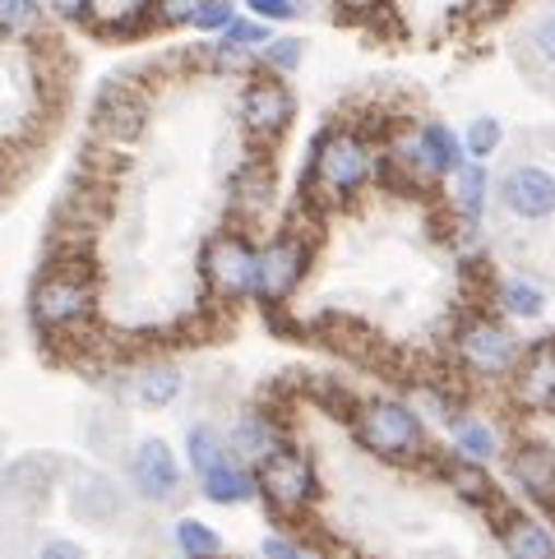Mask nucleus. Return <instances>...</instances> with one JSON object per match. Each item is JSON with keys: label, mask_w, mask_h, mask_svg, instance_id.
Listing matches in <instances>:
<instances>
[{"label": "nucleus", "mask_w": 555, "mask_h": 559, "mask_svg": "<svg viewBox=\"0 0 555 559\" xmlns=\"http://www.w3.org/2000/svg\"><path fill=\"white\" fill-rule=\"evenodd\" d=\"M66 509L84 527H116L130 513V486L103 467H74L66 472Z\"/></svg>", "instance_id": "9b49d317"}, {"label": "nucleus", "mask_w": 555, "mask_h": 559, "mask_svg": "<svg viewBox=\"0 0 555 559\" xmlns=\"http://www.w3.org/2000/svg\"><path fill=\"white\" fill-rule=\"evenodd\" d=\"M463 163H468L463 134H453L445 121H422V126H412L408 134L393 139L380 171H399L408 181L435 186V181H449Z\"/></svg>", "instance_id": "20e7f679"}, {"label": "nucleus", "mask_w": 555, "mask_h": 559, "mask_svg": "<svg viewBox=\"0 0 555 559\" xmlns=\"http://www.w3.org/2000/svg\"><path fill=\"white\" fill-rule=\"evenodd\" d=\"M449 186H453V213H459V223H477L482 227V217H486V209H491V171H486V163H468L449 176Z\"/></svg>", "instance_id": "b1692460"}, {"label": "nucleus", "mask_w": 555, "mask_h": 559, "mask_svg": "<svg viewBox=\"0 0 555 559\" xmlns=\"http://www.w3.org/2000/svg\"><path fill=\"white\" fill-rule=\"evenodd\" d=\"M204 5L209 0H149L144 14H149V24H157V28H190Z\"/></svg>", "instance_id": "7c9ffc66"}, {"label": "nucleus", "mask_w": 555, "mask_h": 559, "mask_svg": "<svg viewBox=\"0 0 555 559\" xmlns=\"http://www.w3.org/2000/svg\"><path fill=\"white\" fill-rule=\"evenodd\" d=\"M241 5H246V14L264 19V24H292V19L306 14L296 0H241Z\"/></svg>", "instance_id": "72a5a7b5"}, {"label": "nucleus", "mask_w": 555, "mask_h": 559, "mask_svg": "<svg viewBox=\"0 0 555 559\" xmlns=\"http://www.w3.org/2000/svg\"><path fill=\"white\" fill-rule=\"evenodd\" d=\"M61 457L56 453H24L14 457V463L0 467V481H5V504H19V509H37L47 504V499L56 495V486H61Z\"/></svg>", "instance_id": "2eb2a0df"}, {"label": "nucleus", "mask_w": 555, "mask_h": 559, "mask_svg": "<svg viewBox=\"0 0 555 559\" xmlns=\"http://www.w3.org/2000/svg\"><path fill=\"white\" fill-rule=\"evenodd\" d=\"M509 476L532 504L555 509V449L542 439H519L509 449Z\"/></svg>", "instance_id": "a211bd4d"}, {"label": "nucleus", "mask_w": 555, "mask_h": 559, "mask_svg": "<svg viewBox=\"0 0 555 559\" xmlns=\"http://www.w3.org/2000/svg\"><path fill=\"white\" fill-rule=\"evenodd\" d=\"M28 559H88V550L74 542V536H43V542L33 546Z\"/></svg>", "instance_id": "c9c22d12"}, {"label": "nucleus", "mask_w": 555, "mask_h": 559, "mask_svg": "<svg viewBox=\"0 0 555 559\" xmlns=\"http://www.w3.org/2000/svg\"><path fill=\"white\" fill-rule=\"evenodd\" d=\"M453 361H459L472 379H509L513 366L523 356V343L513 337L509 324L491 314H468L459 329H453Z\"/></svg>", "instance_id": "0eeeda50"}, {"label": "nucleus", "mask_w": 555, "mask_h": 559, "mask_svg": "<svg viewBox=\"0 0 555 559\" xmlns=\"http://www.w3.org/2000/svg\"><path fill=\"white\" fill-rule=\"evenodd\" d=\"M0 504H5V481H0Z\"/></svg>", "instance_id": "79ce46f5"}, {"label": "nucleus", "mask_w": 555, "mask_h": 559, "mask_svg": "<svg viewBox=\"0 0 555 559\" xmlns=\"http://www.w3.org/2000/svg\"><path fill=\"white\" fill-rule=\"evenodd\" d=\"M236 14H241V10H236L232 0H209V5L200 10V19H194L190 28H200V33H209V37H223V33L236 24Z\"/></svg>", "instance_id": "473e14b6"}, {"label": "nucleus", "mask_w": 555, "mask_h": 559, "mask_svg": "<svg viewBox=\"0 0 555 559\" xmlns=\"http://www.w3.org/2000/svg\"><path fill=\"white\" fill-rule=\"evenodd\" d=\"M93 126H97V134H103L107 144H130V139H139L144 126H149V93L139 84H130L126 74L107 79V84L97 88Z\"/></svg>", "instance_id": "f8f14e48"}, {"label": "nucleus", "mask_w": 555, "mask_h": 559, "mask_svg": "<svg viewBox=\"0 0 555 559\" xmlns=\"http://www.w3.org/2000/svg\"><path fill=\"white\" fill-rule=\"evenodd\" d=\"M47 14L56 19H66V24H93V14H97V0H43Z\"/></svg>", "instance_id": "e433bc0d"}, {"label": "nucleus", "mask_w": 555, "mask_h": 559, "mask_svg": "<svg viewBox=\"0 0 555 559\" xmlns=\"http://www.w3.org/2000/svg\"><path fill=\"white\" fill-rule=\"evenodd\" d=\"M181 457H186V472L200 481L204 472H213L217 463H227V457H236L232 453V444H227V430L223 426H213V421H190V430H186V444H181Z\"/></svg>", "instance_id": "393cba45"}, {"label": "nucleus", "mask_w": 555, "mask_h": 559, "mask_svg": "<svg viewBox=\"0 0 555 559\" xmlns=\"http://www.w3.org/2000/svg\"><path fill=\"white\" fill-rule=\"evenodd\" d=\"M126 486L139 504H153V509L176 504L186 490V463L176 457V449L163 435H144L126 449Z\"/></svg>", "instance_id": "1a4fd4ad"}, {"label": "nucleus", "mask_w": 555, "mask_h": 559, "mask_svg": "<svg viewBox=\"0 0 555 559\" xmlns=\"http://www.w3.org/2000/svg\"><path fill=\"white\" fill-rule=\"evenodd\" d=\"M172 546L181 559H217L223 555V532L209 527L204 518H176L172 523Z\"/></svg>", "instance_id": "cd10ccee"}, {"label": "nucleus", "mask_w": 555, "mask_h": 559, "mask_svg": "<svg viewBox=\"0 0 555 559\" xmlns=\"http://www.w3.org/2000/svg\"><path fill=\"white\" fill-rule=\"evenodd\" d=\"M116 393H121L130 407L167 412V407H176L186 397V374H181V366H172V361H134L121 374Z\"/></svg>", "instance_id": "4468645a"}, {"label": "nucleus", "mask_w": 555, "mask_h": 559, "mask_svg": "<svg viewBox=\"0 0 555 559\" xmlns=\"http://www.w3.org/2000/svg\"><path fill=\"white\" fill-rule=\"evenodd\" d=\"M505 144V126L495 121V116H472L468 130H463V148L472 163H486V157H495Z\"/></svg>", "instance_id": "c756f323"}, {"label": "nucleus", "mask_w": 555, "mask_h": 559, "mask_svg": "<svg viewBox=\"0 0 555 559\" xmlns=\"http://www.w3.org/2000/svg\"><path fill=\"white\" fill-rule=\"evenodd\" d=\"M255 259H260V246L250 241L246 231H217L204 241L200 250V277H204V292L223 306H241L255 296Z\"/></svg>", "instance_id": "423d86ee"}, {"label": "nucleus", "mask_w": 555, "mask_h": 559, "mask_svg": "<svg viewBox=\"0 0 555 559\" xmlns=\"http://www.w3.org/2000/svg\"><path fill=\"white\" fill-rule=\"evenodd\" d=\"M227 444H232V453H236V463H246L250 472L264 463V457H273L283 444H292V435H287V426L278 421V416H269V412H241L236 421L227 426Z\"/></svg>", "instance_id": "dca6fc26"}, {"label": "nucleus", "mask_w": 555, "mask_h": 559, "mask_svg": "<svg viewBox=\"0 0 555 559\" xmlns=\"http://www.w3.org/2000/svg\"><path fill=\"white\" fill-rule=\"evenodd\" d=\"M47 33L43 0H0V37L5 43H37Z\"/></svg>", "instance_id": "bb28decb"}, {"label": "nucleus", "mask_w": 555, "mask_h": 559, "mask_svg": "<svg viewBox=\"0 0 555 559\" xmlns=\"http://www.w3.org/2000/svg\"><path fill=\"white\" fill-rule=\"evenodd\" d=\"M227 194H232V209L255 223V217H260L264 209H273V199H278L273 171L260 163V157H246V163L227 176Z\"/></svg>", "instance_id": "412c9836"}, {"label": "nucleus", "mask_w": 555, "mask_h": 559, "mask_svg": "<svg viewBox=\"0 0 555 559\" xmlns=\"http://www.w3.org/2000/svg\"><path fill=\"white\" fill-rule=\"evenodd\" d=\"M306 273H310V236L296 227L273 231L260 246V259H255V301L269 310L287 306L302 292Z\"/></svg>", "instance_id": "6e6552de"}, {"label": "nucleus", "mask_w": 555, "mask_h": 559, "mask_svg": "<svg viewBox=\"0 0 555 559\" xmlns=\"http://www.w3.org/2000/svg\"><path fill=\"white\" fill-rule=\"evenodd\" d=\"M495 532L509 559H555V532L532 513L519 509H495Z\"/></svg>", "instance_id": "aec40b11"}, {"label": "nucleus", "mask_w": 555, "mask_h": 559, "mask_svg": "<svg viewBox=\"0 0 555 559\" xmlns=\"http://www.w3.org/2000/svg\"><path fill=\"white\" fill-rule=\"evenodd\" d=\"M551 97H555V88H551Z\"/></svg>", "instance_id": "37998d69"}, {"label": "nucleus", "mask_w": 555, "mask_h": 559, "mask_svg": "<svg viewBox=\"0 0 555 559\" xmlns=\"http://www.w3.org/2000/svg\"><path fill=\"white\" fill-rule=\"evenodd\" d=\"M385 153L375 148L370 130L362 126H329L320 130L310 148V167H306V186L302 194L315 209L324 204H352L356 194H366L375 181H380Z\"/></svg>", "instance_id": "f257e3e1"}, {"label": "nucleus", "mask_w": 555, "mask_h": 559, "mask_svg": "<svg viewBox=\"0 0 555 559\" xmlns=\"http://www.w3.org/2000/svg\"><path fill=\"white\" fill-rule=\"evenodd\" d=\"M449 449L459 457H472V463H491V457H500L505 439L495 430L486 416H472V412H459L449 421Z\"/></svg>", "instance_id": "5701e85b"}, {"label": "nucleus", "mask_w": 555, "mask_h": 559, "mask_svg": "<svg viewBox=\"0 0 555 559\" xmlns=\"http://www.w3.org/2000/svg\"><path fill=\"white\" fill-rule=\"evenodd\" d=\"M232 47H246V51H260L273 43V24H264V19H255V14H236V24L223 33Z\"/></svg>", "instance_id": "2f4dec72"}, {"label": "nucleus", "mask_w": 555, "mask_h": 559, "mask_svg": "<svg viewBox=\"0 0 555 559\" xmlns=\"http://www.w3.org/2000/svg\"><path fill=\"white\" fill-rule=\"evenodd\" d=\"M352 439L362 444V453H370L375 463L389 467H416L430 457V439H426V421L408 397H362L352 407Z\"/></svg>", "instance_id": "7ed1b4c3"}, {"label": "nucleus", "mask_w": 555, "mask_h": 559, "mask_svg": "<svg viewBox=\"0 0 555 559\" xmlns=\"http://www.w3.org/2000/svg\"><path fill=\"white\" fill-rule=\"evenodd\" d=\"M495 306H500L509 319H542L546 314V287L532 283L523 273H505L495 283Z\"/></svg>", "instance_id": "a878e982"}, {"label": "nucleus", "mask_w": 555, "mask_h": 559, "mask_svg": "<svg viewBox=\"0 0 555 559\" xmlns=\"http://www.w3.org/2000/svg\"><path fill=\"white\" fill-rule=\"evenodd\" d=\"M28 319L47 343H79L97 324V283L88 259L66 254L33 277L28 292Z\"/></svg>", "instance_id": "f03ea898"}, {"label": "nucleus", "mask_w": 555, "mask_h": 559, "mask_svg": "<svg viewBox=\"0 0 555 559\" xmlns=\"http://www.w3.org/2000/svg\"><path fill=\"white\" fill-rule=\"evenodd\" d=\"M260 559H320V555H315L310 546H302L296 536H287V532H273L260 542Z\"/></svg>", "instance_id": "f704fd0d"}, {"label": "nucleus", "mask_w": 555, "mask_h": 559, "mask_svg": "<svg viewBox=\"0 0 555 559\" xmlns=\"http://www.w3.org/2000/svg\"><path fill=\"white\" fill-rule=\"evenodd\" d=\"M430 467L440 472V481L449 486V495H459L463 504L472 509H500V486H495V476L486 472V463H472V457H459V453H430Z\"/></svg>", "instance_id": "f3484780"}, {"label": "nucleus", "mask_w": 555, "mask_h": 559, "mask_svg": "<svg viewBox=\"0 0 555 559\" xmlns=\"http://www.w3.org/2000/svg\"><path fill=\"white\" fill-rule=\"evenodd\" d=\"M236 116H241V130L250 139L278 144L296 116V93L287 88V79H278V74H250L241 93H236Z\"/></svg>", "instance_id": "9d476101"}, {"label": "nucleus", "mask_w": 555, "mask_h": 559, "mask_svg": "<svg viewBox=\"0 0 555 559\" xmlns=\"http://www.w3.org/2000/svg\"><path fill=\"white\" fill-rule=\"evenodd\" d=\"M528 37H532V51H538L546 66H555V10H546L538 24H532Z\"/></svg>", "instance_id": "4c0bfd02"}, {"label": "nucleus", "mask_w": 555, "mask_h": 559, "mask_svg": "<svg viewBox=\"0 0 555 559\" xmlns=\"http://www.w3.org/2000/svg\"><path fill=\"white\" fill-rule=\"evenodd\" d=\"M513 397L532 412H555V343L523 347L519 366H513Z\"/></svg>", "instance_id": "6ab92c4d"}, {"label": "nucleus", "mask_w": 555, "mask_h": 559, "mask_svg": "<svg viewBox=\"0 0 555 559\" xmlns=\"http://www.w3.org/2000/svg\"><path fill=\"white\" fill-rule=\"evenodd\" d=\"M329 5L339 10L343 19H375V14L389 5V0H329Z\"/></svg>", "instance_id": "58836bf2"}, {"label": "nucleus", "mask_w": 555, "mask_h": 559, "mask_svg": "<svg viewBox=\"0 0 555 559\" xmlns=\"http://www.w3.org/2000/svg\"><path fill=\"white\" fill-rule=\"evenodd\" d=\"M495 194H500V209L509 217H519V223H546V217H555V176L538 163L509 167L500 176V186H495Z\"/></svg>", "instance_id": "ddd939ff"}, {"label": "nucleus", "mask_w": 555, "mask_h": 559, "mask_svg": "<svg viewBox=\"0 0 555 559\" xmlns=\"http://www.w3.org/2000/svg\"><path fill=\"white\" fill-rule=\"evenodd\" d=\"M194 486H200V495L209 499V504L236 509V504H250L255 499V472L246 463H236V457H227V463H217L213 472H204Z\"/></svg>", "instance_id": "4be33fe9"}, {"label": "nucleus", "mask_w": 555, "mask_h": 559, "mask_svg": "<svg viewBox=\"0 0 555 559\" xmlns=\"http://www.w3.org/2000/svg\"><path fill=\"white\" fill-rule=\"evenodd\" d=\"M296 5H302V10H306V14H310V10H315V0H296Z\"/></svg>", "instance_id": "a19ab883"}, {"label": "nucleus", "mask_w": 555, "mask_h": 559, "mask_svg": "<svg viewBox=\"0 0 555 559\" xmlns=\"http://www.w3.org/2000/svg\"><path fill=\"white\" fill-rule=\"evenodd\" d=\"M302 61H306V37H296V33H287V37H278L273 33V43L269 47H260V70L264 74H292V70H302Z\"/></svg>", "instance_id": "c85d7f7f"}, {"label": "nucleus", "mask_w": 555, "mask_h": 559, "mask_svg": "<svg viewBox=\"0 0 555 559\" xmlns=\"http://www.w3.org/2000/svg\"><path fill=\"white\" fill-rule=\"evenodd\" d=\"M5 190H10V163L0 157V194H5Z\"/></svg>", "instance_id": "ea45409f"}, {"label": "nucleus", "mask_w": 555, "mask_h": 559, "mask_svg": "<svg viewBox=\"0 0 555 559\" xmlns=\"http://www.w3.org/2000/svg\"><path fill=\"white\" fill-rule=\"evenodd\" d=\"M255 495L283 518V523H296L306 518L315 504H320V467L315 457L296 444H283L273 457H264L255 467Z\"/></svg>", "instance_id": "39448f33"}]
</instances>
